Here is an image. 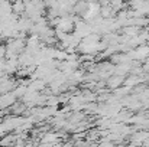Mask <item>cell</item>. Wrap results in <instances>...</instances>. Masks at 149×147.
I'll return each mask as SVG.
<instances>
[{
    "label": "cell",
    "mask_w": 149,
    "mask_h": 147,
    "mask_svg": "<svg viewBox=\"0 0 149 147\" xmlns=\"http://www.w3.org/2000/svg\"><path fill=\"white\" fill-rule=\"evenodd\" d=\"M59 140V134H56V133H45L42 137H41V141L44 143V144H55L56 141Z\"/></svg>",
    "instance_id": "obj_1"
},
{
    "label": "cell",
    "mask_w": 149,
    "mask_h": 147,
    "mask_svg": "<svg viewBox=\"0 0 149 147\" xmlns=\"http://www.w3.org/2000/svg\"><path fill=\"white\" fill-rule=\"evenodd\" d=\"M9 110H10V112H12L15 117H19L20 114H23V112L26 111V105H25L23 102H15Z\"/></svg>",
    "instance_id": "obj_2"
},
{
    "label": "cell",
    "mask_w": 149,
    "mask_h": 147,
    "mask_svg": "<svg viewBox=\"0 0 149 147\" xmlns=\"http://www.w3.org/2000/svg\"><path fill=\"white\" fill-rule=\"evenodd\" d=\"M123 81H125V78L123 77H117V75H113L111 78H109V81H107V85L110 87V88H113V90H116V88H119L122 84H123Z\"/></svg>",
    "instance_id": "obj_3"
},
{
    "label": "cell",
    "mask_w": 149,
    "mask_h": 147,
    "mask_svg": "<svg viewBox=\"0 0 149 147\" xmlns=\"http://www.w3.org/2000/svg\"><path fill=\"white\" fill-rule=\"evenodd\" d=\"M12 13L13 14H20V13H25V3L22 1H16V3H12Z\"/></svg>",
    "instance_id": "obj_4"
},
{
    "label": "cell",
    "mask_w": 149,
    "mask_h": 147,
    "mask_svg": "<svg viewBox=\"0 0 149 147\" xmlns=\"http://www.w3.org/2000/svg\"><path fill=\"white\" fill-rule=\"evenodd\" d=\"M16 137L13 134H6L1 140H0V146H10V144H15L16 143Z\"/></svg>",
    "instance_id": "obj_5"
},
{
    "label": "cell",
    "mask_w": 149,
    "mask_h": 147,
    "mask_svg": "<svg viewBox=\"0 0 149 147\" xmlns=\"http://www.w3.org/2000/svg\"><path fill=\"white\" fill-rule=\"evenodd\" d=\"M138 82H139V78H138L136 75H130V77H129L127 79H125V81H123V84H125V85H126L127 88H130V87L136 85Z\"/></svg>",
    "instance_id": "obj_6"
},
{
    "label": "cell",
    "mask_w": 149,
    "mask_h": 147,
    "mask_svg": "<svg viewBox=\"0 0 149 147\" xmlns=\"http://www.w3.org/2000/svg\"><path fill=\"white\" fill-rule=\"evenodd\" d=\"M4 55H6V45L0 43V61L4 59Z\"/></svg>",
    "instance_id": "obj_7"
}]
</instances>
